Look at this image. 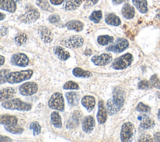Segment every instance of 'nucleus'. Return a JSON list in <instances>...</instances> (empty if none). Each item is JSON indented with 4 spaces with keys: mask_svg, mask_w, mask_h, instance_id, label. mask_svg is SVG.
<instances>
[{
    "mask_svg": "<svg viewBox=\"0 0 160 142\" xmlns=\"http://www.w3.org/2000/svg\"><path fill=\"white\" fill-rule=\"evenodd\" d=\"M0 8L8 12L14 13L16 9V4L13 0H0Z\"/></svg>",
    "mask_w": 160,
    "mask_h": 142,
    "instance_id": "obj_15",
    "label": "nucleus"
},
{
    "mask_svg": "<svg viewBox=\"0 0 160 142\" xmlns=\"http://www.w3.org/2000/svg\"><path fill=\"white\" fill-rule=\"evenodd\" d=\"M107 112L104 106L103 100H99L98 102V111L97 113V120L99 124H103L107 119Z\"/></svg>",
    "mask_w": 160,
    "mask_h": 142,
    "instance_id": "obj_14",
    "label": "nucleus"
},
{
    "mask_svg": "<svg viewBox=\"0 0 160 142\" xmlns=\"http://www.w3.org/2000/svg\"><path fill=\"white\" fill-rule=\"evenodd\" d=\"M36 4L43 10L53 11V8L49 5L47 0H37Z\"/></svg>",
    "mask_w": 160,
    "mask_h": 142,
    "instance_id": "obj_33",
    "label": "nucleus"
},
{
    "mask_svg": "<svg viewBox=\"0 0 160 142\" xmlns=\"http://www.w3.org/2000/svg\"><path fill=\"white\" fill-rule=\"evenodd\" d=\"M0 14H1V20H3L5 18V15L3 13H1Z\"/></svg>",
    "mask_w": 160,
    "mask_h": 142,
    "instance_id": "obj_49",
    "label": "nucleus"
},
{
    "mask_svg": "<svg viewBox=\"0 0 160 142\" xmlns=\"http://www.w3.org/2000/svg\"><path fill=\"white\" fill-rule=\"evenodd\" d=\"M73 75L77 78H88L92 76V74L90 71L83 70L80 68H75L73 70Z\"/></svg>",
    "mask_w": 160,
    "mask_h": 142,
    "instance_id": "obj_27",
    "label": "nucleus"
},
{
    "mask_svg": "<svg viewBox=\"0 0 160 142\" xmlns=\"http://www.w3.org/2000/svg\"><path fill=\"white\" fill-rule=\"evenodd\" d=\"M135 126L130 122L125 123L121 127L120 138L123 142L131 141L135 134Z\"/></svg>",
    "mask_w": 160,
    "mask_h": 142,
    "instance_id": "obj_6",
    "label": "nucleus"
},
{
    "mask_svg": "<svg viewBox=\"0 0 160 142\" xmlns=\"http://www.w3.org/2000/svg\"><path fill=\"white\" fill-rule=\"evenodd\" d=\"M133 5L141 13H146L148 12V3L146 0H132Z\"/></svg>",
    "mask_w": 160,
    "mask_h": 142,
    "instance_id": "obj_21",
    "label": "nucleus"
},
{
    "mask_svg": "<svg viewBox=\"0 0 160 142\" xmlns=\"http://www.w3.org/2000/svg\"><path fill=\"white\" fill-rule=\"evenodd\" d=\"M65 0H50V2L55 5H61Z\"/></svg>",
    "mask_w": 160,
    "mask_h": 142,
    "instance_id": "obj_43",
    "label": "nucleus"
},
{
    "mask_svg": "<svg viewBox=\"0 0 160 142\" xmlns=\"http://www.w3.org/2000/svg\"><path fill=\"white\" fill-rule=\"evenodd\" d=\"M81 3V0H66L64 8L67 11L75 10L80 6Z\"/></svg>",
    "mask_w": 160,
    "mask_h": 142,
    "instance_id": "obj_25",
    "label": "nucleus"
},
{
    "mask_svg": "<svg viewBox=\"0 0 160 142\" xmlns=\"http://www.w3.org/2000/svg\"><path fill=\"white\" fill-rule=\"evenodd\" d=\"M122 14L123 16L128 19H132L135 14L134 8L130 4H125L122 8Z\"/></svg>",
    "mask_w": 160,
    "mask_h": 142,
    "instance_id": "obj_22",
    "label": "nucleus"
},
{
    "mask_svg": "<svg viewBox=\"0 0 160 142\" xmlns=\"http://www.w3.org/2000/svg\"><path fill=\"white\" fill-rule=\"evenodd\" d=\"M155 125L154 121L153 118L148 117H144L141 121L140 126L143 129H151Z\"/></svg>",
    "mask_w": 160,
    "mask_h": 142,
    "instance_id": "obj_29",
    "label": "nucleus"
},
{
    "mask_svg": "<svg viewBox=\"0 0 160 142\" xmlns=\"http://www.w3.org/2000/svg\"><path fill=\"white\" fill-rule=\"evenodd\" d=\"M97 41L99 44L101 46H105L112 43L114 41V38L113 37L108 35H102L98 36Z\"/></svg>",
    "mask_w": 160,
    "mask_h": 142,
    "instance_id": "obj_30",
    "label": "nucleus"
},
{
    "mask_svg": "<svg viewBox=\"0 0 160 142\" xmlns=\"http://www.w3.org/2000/svg\"><path fill=\"white\" fill-rule=\"evenodd\" d=\"M129 46V43L126 39H118L117 43L106 48V50L115 53H121L125 51Z\"/></svg>",
    "mask_w": 160,
    "mask_h": 142,
    "instance_id": "obj_11",
    "label": "nucleus"
},
{
    "mask_svg": "<svg viewBox=\"0 0 160 142\" xmlns=\"http://www.w3.org/2000/svg\"><path fill=\"white\" fill-rule=\"evenodd\" d=\"M40 16L39 13L34 9H30L26 11V12L20 17V20L27 24L32 23L36 21Z\"/></svg>",
    "mask_w": 160,
    "mask_h": 142,
    "instance_id": "obj_10",
    "label": "nucleus"
},
{
    "mask_svg": "<svg viewBox=\"0 0 160 142\" xmlns=\"http://www.w3.org/2000/svg\"><path fill=\"white\" fill-rule=\"evenodd\" d=\"M63 89H78L79 86L75 82L72 81H69L65 83L63 85Z\"/></svg>",
    "mask_w": 160,
    "mask_h": 142,
    "instance_id": "obj_36",
    "label": "nucleus"
},
{
    "mask_svg": "<svg viewBox=\"0 0 160 142\" xmlns=\"http://www.w3.org/2000/svg\"><path fill=\"white\" fill-rule=\"evenodd\" d=\"M5 128L7 131L13 134H21L24 131L23 128L20 127V126H18L17 125H6Z\"/></svg>",
    "mask_w": 160,
    "mask_h": 142,
    "instance_id": "obj_31",
    "label": "nucleus"
},
{
    "mask_svg": "<svg viewBox=\"0 0 160 142\" xmlns=\"http://www.w3.org/2000/svg\"><path fill=\"white\" fill-rule=\"evenodd\" d=\"M15 41L18 46H21L25 44L28 41V36L24 33H18L15 36Z\"/></svg>",
    "mask_w": 160,
    "mask_h": 142,
    "instance_id": "obj_32",
    "label": "nucleus"
},
{
    "mask_svg": "<svg viewBox=\"0 0 160 142\" xmlns=\"http://www.w3.org/2000/svg\"><path fill=\"white\" fill-rule=\"evenodd\" d=\"M49 21L53 24L58 23L60 21V17L57 15H52L49 17Z\"/></svg>",
    "mask_w": 160,
    "mask_h": 142,
    "instance_id": "obj_41",
    "label": "nucleus"
},
{
    "mask_svg": "<svg viewBox=\"0 0 160 142\" xmlns=\"http://www.w3.org/2000/svg\"><path fill=\"white\" fill-rule=\"evenodd\" d=\"M150 82L153 86L155 87L157 89H160V80L158 78L156 75H154L151 77Z\"/></svg>",
    "mask_w": 160,
    "mask_h": 142,
    "instance_id": "obj_38",
    "label": "nucleus"
},
{
    "mask_svg": "<svg viewBox=\"0 0 160 142\" xmlns=\"http://www.w3.org/2000/svg\"><path fill=\"white\" fill-rule=\"evenodd\" d=\"M66 26L68 30H75L77 32L81 31L83 29V24L78 20H71L66 24Z\"/></svg>",
    "mask_w": 160,
    "mask_h": 142,
    "instance_id": "obj_23",
    "label": "nucleus"
},
{
    "mask_svg": "<svg viewBox=\"0 0 160 142\" xmlns=\"http://www.w3.org/2000/svg\"><path fill=\"white\" fill-rule=\"evenodd\" d=\"M53 52L62 61H66L70 57V53L59 46H57L53 48Z\"/></svg>",
    "mask_w": 160,
    "mask_h": 142,
    "instance_id": "obj_18",
    "label": "nucleus"
},
{
    "mask_svg": "<svg viewBox=\"0 0 160 142\" xmlns=\"http://www.w3.org/2000/svg\"><path fill=\"white\" fill-rule=\"evenodd\" d=\"M133 60V55L126 53L115 59L112 63V67L117 70H125L131 65Z\"/></svg>",
    "mask_w": 160,
    "mask_h": 142,
    "instance_id": "obj_5",
    "label": "nucleus"
},
{
    "mask_svg": "<svg viewBox=\"0 0 160 142\" xmlns=\"http://www.w3.org/2000/svg\"><path fill=\"white\" fill-rule=\"evenodd\" d=\"M91 1L93 2V4H96L99 1V0H91Z\"/></svg>",
    "mask_w": 160,
    "mask_h": 142,
    "instance_id": "obj_51",
    "label": "nucleus"
},
{
    "mask_svg": "<svg viewBox=\"0 0 160 142\" xmlns=\"http://www.w3.org/2000/svg\"><path fill=\"white\" fill-rule=\"evenodd\" d=\"M158 119H159V120L160 121V109H159V110H158Z\"/></svg>",
    "mask_w": 160,
    "mask_h": 142,
    "instance_id": "obj_50",
    "label": "nucleus"
},
{
    "mask_svg": "<svg viewBox=\"0 0 160 142\" xmlns=\"http://www.w3.org/2000/svg\"><path fill=\"white\" fill-rule=\"evenodd\" d=\"M125 103V98L120 92H116L112 98L110 99L106 104L108 114L110 116L117 114L123 107Z\"/></svg>",
    "mask_w": 160,
    "mask_h": 142,
    "instance_id": "obj_1",
    "label": "nucleus"
},
{
    "mask_svg": "<svg viewBox=\"0 0 160 142\" xmlns=\"http://www.w3.org/2000/svg\"><path fill=\"white\" fill-rule=\"evenodd\" d=\"M84 43L83 38L80 36H72L68 39H63L61 44L68 48L75 49L81 47Z\"/></svg>",
    "mask_w": 160,
    "mask_h": 142,
    "instance_id": "obj_7",
    "label": "nucleus"
},
{
    "mask_svg": "<svg viewBox=\"0 0 160 142\" xmlns=\"http://www.w3.org/2000/svg\"><path fill=\"white\" fill-rule=\"evenodd\" d=\"M154 139L156 141H160V132L156 133L154 135Z\"/></svg>",
    "mask_w": 160,
    "mask_h": 142,
    "instance_id": "obj_46",
    "label": "nucleus"
},
{
    "mask_svg": "<svg viewBox=\"0 0 160 142\" xmlns=\"http://www.w3.org/2000/svg\"><path fill=\"white\" fill-rule=\"evenodd\" d=\"M51 121L53 125L57 128H62V121L60 114L57 112H53L51 115Z\"/></svg>",
    "mask_w": 160,
    "mask_h": 142,
    "instance_id": "obj_26",
    "label": "nucleus"
},
{
    "mask_svg": "<svg viewBox=\"0 0 160 142\" xmlns=\"http://www.w3.org/2000/svg\"><path fill=\"white\" fill-rule=\"evenodd\" d=\"M30 60L28 57L24 53H18L13 55L11 59V63L20 67H26L29 64Z\"/></svg>",
    "mask_w": 160,
    "mask_h": 142,
    "instance_id": "obj_9",
    "label": "nucleus"
},
{
    "mask_svg": "<svg viewBox=\"0 0 160 142\" xmlns=\"http://www.w3.org/2000/svg\"><path fill=\"white\" fill-rule=\"evenodd\" d=\"M66 98L68 101V103L71 106H75L78 103V94L76 92L71 91L66 93Z\"/></svg>",
    "mask_w": 160,
    "mask_h": 142,
    "instance_id": "obj_28",
    "label": "nucleus"
},
{
    "mask_svg": "<svg viewBox=\"0 0 160 142\" xmlns=\"http://www.w3.org/2000/svg\"><path fill=\"white\" fill-rule=\"evenodd\" d=\"M0 123L3 125H17L18 119L15 116L8 115H2L0 117Z\"/></svg>",
    "mask_w": 160,
    "mask_h": 142,
    "instance_id": "obj_20",
    "label": "nucleus"
},
{
    "mask_svg": "<svg viewBox=\"0 0 160 142\" xmlns=\"http://www.w3.org/2000/svg\"><path fill=\"white\" fill-rule=\"evenodd\" d=\"M125 0H113V3L115 5H120Z\"/></svg>",
    "mask_w": 160,
    "mask_h": 142,
    "instance_id": "obj_47",
    "label": "nucleus"
},
{
    "mask_svg": "<svg viewBox=\"0 0 160 142\" xmlns=\"http://www.w3.org/2000/svg\"><path fill=\"white\" fill-rule=\"evenodd\" d=\"M102 18V12L101 11H96L92 13L89 16V20L94 23H98Z\"/></svg>",
    "mask_w": 160,
    "mask_h": 142,
    "instance_id": "obj_34",
    "label": "nucleus"
},
{
    "mask_svg": "<svg viewBox=\"0 0 160 142\" xmlns=\"http://www.w3.org/2000/svg\"><path fill=\"white\" fill-rule=\"evenodd\" d=\"M39 34L41 40L45 43H49L52 41L53 35L51 31L45 26H41L39 29Z\"/></svg>",
    "mask_w": 160,
    "mask_h": 142,
    "instance_id": "obj_16",
    "label": "nucleus"
},
{
    "mask_svg": "<svg viewBox=\"0 0 160 142\" xmlns=\"http://www.w3.org/2000/svg\"><path fill=\"white\" fill-rule=\"evenodd\" d=\"M105 21L108 25L112 26H119L121 24V20L118 16L113 13H110L106 15Z\"/></svg>",
    "mask_w": 160,
    "mask_h": 142,
    "instance_id": "obj_24",
    "label": "nucleus"
},
{
    "mask_svg": "<svg viewBox=\"0 0 160 142\" xmlns=\"http://www.w3.org/2000/svg\"><path fill=\"white\" fill-rule=\"evenodd\" d=\"M2 106L7 110H16L19 111H30L31 109V105L25 103L18 98L11 99L3 102Z\"/></svg>",
    "mask_w": 160,
    "mask_h": 142,
    "instance_id": "obj_2",
    "label": "nucleus"
},
{
    "mask_svg": "<svg viewBox=\"0 0 160 142\" xmlns=\"http://www.w3.org/2000/svg\"><path fill=\"white\" fill-rule=\"evenodd\" d=\"M16 89L11 87L3 88L1 90V102L8 100L14 97L16 94Z\"/></svg>",
    "mask_w": 160,
    "mask_h": 142,
    "instance_id": "obj_19",
    "label": "nucleus"
},
{
    "mask_svg": "<svg viewBox=\"0 0 160 142\" xmlns=\"http://www.w3.org/2000/svg\"><path fill=\"white\" fill-rule=\"evenodd\" d=\"M81 104L88 112H91L95 107V99L91 96H85L81 100Z\"/></svg>",
    "mask_w": 160,
    "mask_h": 142,
    "instance_id": "obj_17",
    "label": "nucleus"
},
{
    "mask_svg": "<svg viewBox=\"0 0 160 142\" xmlns=\"http://www.w3.org/2000/svg\"><path fill=\"white\" fill-rule=\"evenodd\" d=\"M38 89V85L37 83L30 81L22 84L20 88L19 91L21 95L31 96L35 94Z\"/></svg>",
    "mask_w": 160,
    "mask_h": 142,
    "instance_id": "obj_8",
    "label": "nucleus"
},
{
    "mask_svg": "<svg viewBox=\"0 0 160 142\" xmlns=\"http://www.w3.org/2000/svg\"><path fill=\"white\" fill-rule=\"evenodd\" d=\"M48 107L52 109L63 112L65 110V100L61 93H55L48 101Z\"/></svg>",
    "mask_w": 160,
    "mask_h": 142,
    "instance_id": "obj_4",
    "label": "nucleus"
},
{
    "mask_svg": "<svg viewBox=\"0 0 160 142\" xmlns=\"http://www.w3.org/2000/svg\"><path fill=\"white\" fill-rule=\"evenodd\" d=\"M138 141H153V138L149 135H143L139 138Z\"/></svg>",
    "mask_w": 160,
    "mask_h": 142,
    "instance_id": "obj_42",
    "label": "nucleus"
},
{
    "mask_svg": "<svg viewBox=\"0 0 160 142\" xmlns=\"http://www.w3.org/2000/svg\"><path fill=\"white\" fill-rule=\"evenodd\" d=\"M95 126V121L93 117L87 116L86 117L82 122V129L83 131L86 133H91Z\"/></svg>",
    "mask_w": 160,
    "mask_h": 142,
    "instance_id": "obj_13",
    "label": "nucleus"
},
{
    "mask_svg": "<svg viewBox=\"0 0 160 142\" xmlns=\"http://www.w3.org/2000/svg\"><path fill=\"white\" fill-rule=\"evenodd\" d=\"M10 73L8 70H2L0 71V83L3 84L7 82V76Z\"/></svg>",
    "mask_w": 160,
    "mask_h": 142,
    "instance_id": "obj_37",
    "label": "nucleus"
},
{
    "mask_svg": "<svg viewBox=\"0 0 160 142\" xmlns=\"http://www.w3.org/2000/svg\"><path fill=\"white\" fill-rule=\"evenodd\" d=\"M33 74L31 70L10 72L7 76V82L10 84L20 83L31 78Z\"/></svg>",
    "mask_w": 160,
    "mask_h": 142,
    "instance_id": "obj_3",
    "label": "nucleus"
},
{
    "mask_svg": "<svg viewBox=\"0 0 160 142\" xmlns=\"http://www.w3.org/2000/svg\"><path fill=\"white\" fill-rule=\"evenodd\" d=\"M8 33V28L5 26H2L1 29V34L2 36L7 35Z\"/></svg>",
    "mask_w": 160,
    "mask_h": 142,
    "instance_id": "obj_44",
    "label": "nucleus"
},
{
    "mask_svg": "<svg viewBox=\"0 0 160 142\" xmlns=\"http://www.w3.org/2000/svg\"><path fill=\"white\" fill-rule=\"evenodd\" d=\"M0 58H1V66H2L5 63V58L2 55L0 57Z\"/></svg>",
    "mask_w": 160,
    "mask_h": 142,
    "instance_id": "obj_48",
    "label": "nucleus"
},
{
    "mask_svg": "<svg viewBox=\"0 0 160 142\" xmlns=\"http://www.w3.org/2000/svg\"><path fill=\"white\" fill-rule=\"evenodd\" d=\"M136 110L142 113H147L150 111V108L143 103H139L136 107Z\"/></svg>",
    "mask_w": 160,
    "mask_h": 142,
    "instance_id": "obj_40",
    "label": "nucleus"
},
{
    "mask_svg": "<svg viewBox=\"0 0 160 142\" xmlns=\"http://www.w3.org/2000/svg\"><path fill=\"white\" fill-rule=\"evenodd\" d=\"M0 141H11L12 140H11V138H10L7 136H4L3 135H1V136H0Z\"/></svg>",
    "mask_w": 160,
    "mask_h": 142,
    "instance_id": "obj_45",
    "label": "nucleus"
},
{
    "mask_svg": "<svg viewBox=\"0 0 160 142\" xmlns=\"http://www.w3.org/2000/svg\"><path fill=\"white\" fill-rule=\"evenodd\" d=\"M152 88V85L151 82L146 80H143L138 83V88L141 89H148Z\"/></svg>",
    "mask_w": 160,
    "mask_h": 142,
    "instance_id": "obj_39",
    "label": "nucleus"
},
{
    "mask_svg": "<svg viewBox=\"0 0 160 142\" xmlns=\"http://www.w3.org/2000/svg\"><path fill=\"white\" fill-rule=\"evenodd\" d=\"M30 129L33 131V135H38L41 133V126L37 121H34L31 123L30 125Z\"/></svg>",
    "mask_w": 160,
    "mask_h": 142,
    "instance_id": "obj_35",
    "label": "nucleus"
},
{
    "mask_svg": "<svg viewBox=\"0 0 160 142\" xmlns=\"http://www.w3.org/2000/svg\"><path fill=\"white\" fill-rule=\"evenodd\" d=\"M113 57L110 54L103 53L100 55L94 56L91 58V62L96 66H105L112 62Z\"/></svg>",
    "mask_w": 160,
    "mask_h": 142,
    "instance_id": "obj_12",
    "label": "nucleus"
}]
</instances>
